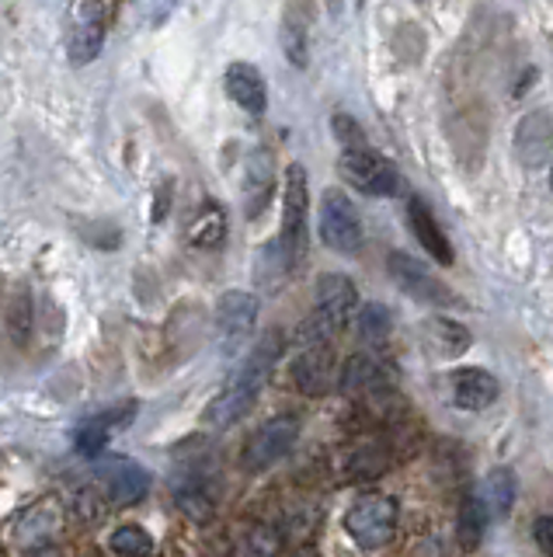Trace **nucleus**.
<instances>
[{
    "mask_svg": "<svg viewBox=\"0 0 553 557\" xmlns=\"http://www.w3.org/2000/svg\"><path fill=\"white\" fill-rule=\"evenodd\" d=\"M282 348H286L282 331H268V335L257 338L254 348L248 352V359H244V366L237 370V376L210 400V405H205L202 422L213 425V429H230L234 422H240V418L254 408V400L268 383L275 362L282 359Z\"/></svg>",
    "mask_w": 553,
    "mask_h": 557,
    "instance_id": "nucleus-1",
    "label": "nucleus"
},
{
    "mask_svg": "<svg viewBox=\"0 0 553 557\" xmlns=\"http://www.w3.org/2000/svg\"><path fill=\"white\" fill-rule=\"evenodd\" d=\"M501 387H498V380L488 373V370H460L453 376V400H456V408L463 411H483V408H491L494 400H498Z\"/></svg>",
    "mask_w": 553,
    "mask_h": 557,
    "instance_id": "nucleus-18",
    "label": "nucleus"
},
{
    "mask_svg": "<svg viewBox=\"0 0 553 557\" xmlns=\"http://www.w3.org/2000/svg\"><path fill=\"white\" fill-rule=\"evenodd\" d=\"M272 191H275L272 153L265 147H257L248 153V164H244V213H248V220H257L265 213L272 202Z\"/></svg>",
    "mask_w": 553,
    "mask_h": 557,
    "instance_id": "nucleus-13",
    "label": "nucleus"
},
{
    "mask_svg": "<svg viewBox=\"0 0 553 557\" xmlns=\"http://www.w3.org/2000/svg\"><path fill=\"white\" fill-rule=\"evenodd\" d=\"M188 237H192L196 248H216V244L227 237V220H223V209L219 206H205L196 226L188 231Z\"/></svg>",
    "mask_w": 553,
    "mask_h": 557,
    "instance_id": "nucleus-27",
    "label": "nucleus"
},
{
    "mask_svg": "<svg viewBox=\"0 0 553 557\" xmlns=\"http://www.w3.org/2000/svg\"><path fill=\"white\" fill-rule=\"evenodd\" d=\"M32 318H36V307H32V300H28V289L18 286L8 296V331L18 345H25L32 335Z\"/></svg>",
    "mask_w": 553,
    "mask_h": 557,
    "instance_id": "nucleus-26",
    "label": "nucleus"
},
{
    "mask_svg": "<svg viewBox=\"0 0 553 557\" xmlns=\"http://www.w3.org/2000/svg\"><path fill=\"white\" fill-rule=\"evenodd\" d=\"M488 519H491V512H488V505H483L480 495H466V498L460 502L456 536H460V547H463V550H474V547L480 544L483 533H488Z\"/></svg>",
    "mask_w": 553,
    "mask_h": 557,
    "instance_id": "nucleus-22",
    "label": "nucleus"
},
{
    "mask_svg": "<svg viewBox=\"0 0 553 557\" xmlns=\"http://www.w3.org/2000/svg\"><path fill=\"white\" fill-rule=\"evenodd\" d=\"M105 14L109 8L101 4H77L74 11V28H71V63L74 66H84L91 63L98 52H101V42H105Z\"/></svg>",
    "mask_w": 553,
    "mask_h": 557,
    "instance_id": "nucleus-11",
    "label": "nucleus"
},
{
    "mask_svg": "<svg viewBox=\"0 0 553 557\" xmlns=\"http://www.w3.org/2000/svg\"><path fill=\"white\" fill-rule=\"evenodd\" d=\"M297 440H300V422L292 414H279V418H272V422H265L251 435L244 453H240V463H244L251 474H257V470H268L282 457H289L292 446H297Z\"/></svg>",
    "mask_w": 553,
    "mask_h": 557,
    "instance_id": "nucleus-5",
    "label": "nucleus"
},
{
    "mask_svg": "<svg viewBox=\"0 0 553 557\" xmlns=\"http://www.w3.org/2000/svg\"><path fill=\"white\" fill-rule=\"evenodd\" d=\"M355 307H359V293H355V283L349 275L327 272L317 278V318L331 331H341L344 324H349Z\"/></svg>",
    "mask_w": 553,
    "mask_h": 557,
    "instance_id": "nucleus-8",
    "label": "nucleus"
},
{
    "mask_svg": "<svg viewBox=\"0 0 553 557\" xmlns=\"http://www.w3.org/2000/svg\"><path fill=\"white\" fill-rule=\"evenodd\" d=\"M306 8H286L282 17V49H286V60L292 66H306V22H303Z\"/></svg>",
    "mask_w": 553,
    "mask_h": 557,
    "instance_id": "nucleus-23",
    "label": "nucleus"
},
{
    "mask_svg": "<svg viewBox=\"0 0 553 557\" xmlns=\"http://www.w3.org/2000/svg\"><path fill=\"white\" fill-rule=\"evenodd\" d=\"M227 95L244 109L248 115H262L265 104H268V91H265V81L262 74L251 66V63H230L227 66Z\"/></svg>",
    "mask_w": 553,
    "mask_h": 557,
    "instance_id": "nucleus-19",
    "label": "nucleus"
},
{
    "mask_svg": "<svg viewBox=\"0 0 553 557\" xmlns=\"http://www.w3.org/2000/svg\"><path fill=\"white\" fill-rule=\"evenodd\" d=\"M28 557H63V550H56L53 544H49V547H36V550H28Z\"/></svg>",
    "mask_w": 553,
    "mask_h": 557,
    "instance_id": "nucleus-32",
    "label": "nucleus"
},
{
    "mask_svg": "<svg viewBox=\"0 0 553 557\" xmlns=\"http://www.w3.org/2000/svg\"><path fill=\"white\" fill-rule=\"evenodd\" d=\"M321 237L338 255H355L362 248V220L352 199L338 188L324 191L321 202Z\"/></svg>",
    "mask_w": 553,
    "mask_h": 557,
    "instance_id": "nucleus-6",
    "label": "nucleus"
},
{
    "mask_svg": "<svg viewBox=\"0 0 553 557\" xmlns=\"http://www.w3.org/2000/svg\"><path fill=\"white\" fill-rule=\"evenodd\" d=\"M344 530H349V536L366 550L387 547L397 533V502L387 495L359 498L349 509V516H344Z\"/></svg>",
    "mask_w": 553,
    "mask_h": 557,
    "instance_id": "nucleus-3",
    "label": "nucleus"
},
{
    "mask_svg": "<svg viewBox=\"0 0 553 557\" xmlns=\"http://www.w3.org/2000/svg\"><path fill=\"white\" fill-rule=\"evenodd\" d=\"M306 213H310V188L306 171L300 164H289L286 171V202H282V234L272 244L282 258V269L300 265L306 255Z\"/></svg>",
    "mask_w": 553,
    "mask_h": 557,
    "instance_id": "nucleus-2",
    "label": "nucleus"
},
{
    "mask_svg": "<svg viewBox=\"0 0 553 557\" xmlns=\"http://www.w3.org/2000/svg\"><path fill=\"white\" fill-rule=\"evenodd\" d=\"M393 331V318L384 304H366L359 310V338L366 345H384Z\"/></svg>",
    "mask_w": 553,
    "mask_h": 557,
    "instance_id": "nucleus-25",
    "label": "nucleus"
},
{
    "mask_svg": "<svg viewBox=\"0 0 553 557\" xmlns=\"http://www.w3.org/2000/svg\"><path fill=\"white\" fill-rule=\"evenodd\" d=\"M244 557H282V533L272 527H251L244 536Z\"/></svg>",
    "mask_w": 553,
    "mask_h": 557,
    "instance_id": "nucleus-29",
    "label": "nucleus"
},
{
    "mask_svg": "<svg viewBox=\"0 0 553 557\" xmlns=\"http://www.w3.org/2000/svg\"><path fill=\"white\" fill-rule=\"evenodd\" d=\"M387 272H390L393 283L411 296V300L431 304V307H453V304H460L456 293L449 289L445 283H439V278L428 272V265H422L418 258H411L404 251H393L387 258Z\"/></svg>",
    "mask_w": 553,
    "mask_h": 557,
    "instance_id": "nucleus-7",
    "label": "nucleus"
},
{
    "mask_svg": "<svg viewBox=\"0 0 553 557\" xmlns=\"http://www.w3.org/2000/svg\"><path fill=\"white\" fill-rule=\"evenodd\" d=\"M338 171H341V178L349 182L355 191H362V196L390 199V196L401 191V174H397V168L387 161V157H379L376 150H349V153H341Z\"/></svg>",
    "mask_w": 553,
    "mask_h": 557,
    "instance_id": "nucleus-4",
    "label": "nucleus"
},
{
    "mask_svg": "<svg viewBox=\"0 0 553 557\" xmlns=\"http://www.w3.org/2000/svg\"><path fill=\"white\" fill-rule=\"evenodd\" d=\"M550 153H553V122L550 112H529L515 129V157L518 164L536 171L550 164Z\"/></svg>",
    "mask_w": 553,
    "mask_h": 557,
    "instance_id": "nucleus-10",
    "label": "nucleus"
},
{
    "mask_svg": "<svg viewBox=\"0 0 553 557\" xmlns=\"http://www.w3.org/2000/svg\"><path fill=\"white\" fill-rule=\"evenodd\" d=\"M133 411H136V405H123V408H115V411L88 418V422L77 429V449L84 453V457H98V453L105 449L109 435L115 429H123L126 422H133Z\"/></svg>",
    "mask_w": 553,
    "mask_h": 557,
    "instance_id": "nucleus-21",
    "label": "nucleus"
},
{
    "mask_svg": "<svg viewBox=\"0 0 553 557\" xmlns=\"http://www.w3.org/2000/svg\"><path fill=\"white\" fill-rule=\"evenodd\" d=\"M422 342L436 359H456L470 348V331H466L460 321L449 318H431L422 324Z\"/></svg>",
    "mask_w": 553,
    "mask_h": 557,
    "instance_id": "nucleus-20",
    "label": "nucleus"
},
{
    "mask_svg": "<svg viewBox=\"0 0 553 557\" xmlns=\"http://www.w3.org/2000/svg\"><path fill=\"white\" fill-rule=\"evenodd\" d=\"M109 547L118 557H150L153 554V540L140 527H118L112 533V540H109Z\"/></svg>",
    "mask_w": 553,
    "mask_h": 557,
    "instance_id": "nucleus-28",
    "label": "nucleus"
},
{
    "mask_svg": "<svg viewBox=\"0 0 553 557\" xmlns=\"http://www.w3.org/2000/svg\"><path fill=\"white\" fill-rule=\"evenodd\" d=\"M407 223H411V234L418 237L422 248L439 261V265H453V248H449V237L442 234L439 220L431 216V209L425 199L414 196L407 202Z\"/></svg>",
    "mask_w": 553,
    "mask_h": 557,
    "instance_id": "nucleus-17",
    "label": "nucleus"
},
{
    "mask_svg": "<svg viewBox=\"0 0 553 557\" xmlns=\"http://www.w3.org/2000/svg\"><path fill=\"white\" fill-rule=\"evenodd\" d=\"M254 321H257V296L240 293V289H230V293L219 296L216 327H219V335L227 342H240L244 335H251Z\"/></svg>",
    "mask_w": 553,
    "mask_h": 557,
    "instance_id": "nucleus-16",
    "label": "nucleus"
},
{
    "mask_svg": "<svg viewBox=\"0 0 553 557\" xmlns=\"http://www.w3.org/2000/svg\"><path fill=\"white\" fill-rule=\"evenodd\" d=\"M63 530V512L56 502H39L25 509L14 522V540H18L22 547L36 550V547H49V540L60 536Z\"/></svg>",
    "mask_w": 553,
    "mask_h": 557,
    "instance_id": "nucleus-15",
    "label": "nucleus"
},
{
    "mask_svg": "<svg viewBox=\"0 0 553 557\" xmlns=\"http://www.w3.org/2000/svg\"><path fill=\"white\" fill-rule=\"evenodd\" d=\"M515 474L512 470H494V474L488 478V484H483V505H488V512L491 516H508L512 512V505H515Z\"/></svg>",
    "mask_w": 553,
    "mask_h": 557,
    "instance_id": "nucleus-24",
    "label": "nucleus"
},
{
    "mask_svg": "<svg viewBox=\"0 0 553 557\" xmlns=\"http://www.w3.org/2000/svg\"><path fill=\"white\" fill-rule=\"evenodd\" d=\"M335 352L331 345H314V348H303L300 359L292 362V380H297V387L303 394H327L335 387Z\"/></svg>",
    "mask_w": 553,
    "mask_h": 557,
    "instance_id": "nucleus-14",
    "label": "nucleus"
},
{
    "mask_svg": "<svg viewBox=\"0 0 553 557\" xmlns=\"http://www.w3.org/2000/svg\"><path fill=\"white\" fill-rule=\"evenodd\" d=\"M292 557H321L314 547H303V550H297V554H292Z\"/></svg>",
    "mask_w": 553,
    "mask_h": 557,
    "instance_id": "nucleus-33",
    "label": "nucleus"
},
{
    "mask_svg": "<svg viewBox=\"0 0 553 557\" xmlns=\"http://www.w3.org/2000/svg\"><path fill=\"white\" fill-rule=\"evenodd\" d=\"M550 188H553V161H550Z\"/></svg>",
    "mask_w": 553,
    "mask_h": 557,
    "instance_id": "nucleus-34",
    "label": "nucleus"
},
{
    "mask_svg": "<svg viewBox=\"0 0 553 557\" xmlns=\"http://www.w3.org/2000/svg\"><path fill=\"white\" fill-rule=\"evenodd\" d=\"M532 536H536V544H540V550L546 557H553V516H540L532 522Z\"/></svg>",
    "mask_w": 553,
    "mask_h": 557,
    "instance_id": "nucleus-31",
    "label": "nucleus"
},
{
    "mask_svg": "<svg viewBox=\"0 0 553 557\" xmlns=\"http://www.w3.org/2000/svg\"><path fill=\"white\" fill-rule=\"evenodd\" d=\"M331 129H335V136H338V144L344 147V153L349 150H369L366 147V133H362V126L355 119H349V115H335L331 119Z\"/></svg>",
    "mask_w": 553,
    "mask_h": 557,
    "instance_id": "nucleus-30",
    "label": "nucleus"
},
{
    "mask_svg": "<svg viewBox=\"0 0 553 557\" xmlns=\"http://www.w3.org/2000/svg\"><path fill=\"white\" fill-rule=\"evenodd\" d=\"M98 481L105 487V495L118 505H133V502L147 498V492H150V474L136 460H126V457H112L101 463Z\"/></svg>",
    "mask_w": 553,
    "mask_h": 557,
    "instance_id": "nucleus-9",
    "label": "nucleus"
},
{
    "mask_svg": "<svg viewBox=\"0 0 553 557\" xmlns=\"http://www.w3.org/2000/svg\"><path fill=\"white\" fill-rule=\"evenodd\" d=\"M338 383L349 394H379V391H390L397 383V370L379 356H352L344 362Z\"/></svg>",
    "mask_w": 553,
    "mask_h": 557,
    "instance_id": "nucleus-12",
    "label": "nucleus"
}]
</instances>
